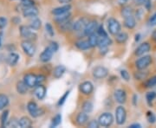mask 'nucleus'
Masks as SVG:
<instances>
[{
    "label": "nucleus",
    "instance_id": "39",
    "mask_svg": "<svg viewBox=\"0 0 156 128\" xmlns=\"http://www.w3.org/2000/svg\"><path fill=\"white\" fill-rule=\"evenodd\" d=\"M45 29H46V32L48 33V35L50 36H54V35H55V32H54V29L52 27V25L50 24V22H47L46 24H45Z\"/></svg>",
    "mask_w": 156,
    "mask_h": 128
},
{
    "label": "nucleus",
    "instance_id": "42",
    "mask_svg": "<svg viewBox=\"0 0 156 128\" xmlns=\"http://www.w3.org/2000/svg\"><path fill=\"white\" fill-rule=\"evenodd\" d=\"M121 76H122V78L124 80V81H128L129 80H130V75H129V74L127 70H125V69H122V70H121Z\"/></svg>",
    "mask_w": 156,
    "mask_h": 128
},
{
    "label": "nucleus",
    "instance_id": "29",
    "mask_svg": "<svg viewBox=\"0 0 156 128\" xmlns=\"http://www.w3.org/2000/svg\"><path fill=\"white\" fill-rule=\"evenodd\" d=\"M70 17H71V14L70 12H67V13H64V14H62V15H59V16H56V21L58 23H62V22H64L69 20L70 19Z\"/></svg>",
    "mask_w": 156,
    "mask_h": 128
},
{
    "label": "nucleus",
    "instance_id": "3",
    "mask_svg": "<svg viewBox=\"0 0 156 128\" xmlns=\"http://www.w3.org/2000/svg\"><path fill=\"white\" fill-rule=\"evenodd\" d=\"M127 119V112L122 106H117L115 109V120L119 126H122L126 122Z\"/></svg>",
    "mask_w": 156,
    "mask_h": 128
},
{
    "label": "nucleus",
    "instance_id": "50",
    "mask_svg": "<svg viewBox=\"0 0 156 128\" xmlns=\"http://www.w3.org/2000/svg\"><path fill=\"white\" fill-rule=\"evenodd\" d=\"M44 80H45V77L44 76V75H42V74H39V75H37V81H38V85L42 84V82H43V81H44Z\"/></svg>",
    "mask_w": 156,
    "mask_h": 128
},
{
    "label": "nucleus",
    "instance_id": "55",
    "mask_svg": "<svg viewBox=\"0 0 156 128\" xmlns=\"http://www.w3.org/2000/svg\"><path fill=\"white\" fill-rule=\"evenodd\" d=\"M127 1H128V0H119V2H120V3H122V4H125Z\"/></svg>",
    "mask_w": 156,
    "mask_h": 128
},
{
    "label": "nucleus",
    "instance_id": "23",
    "mask_svg": "<svg viewBox=\"0 0 156 128\" xmlns=\"http://www.w3.org/2000/svg\"><path fill=\"white\" fill-rule=\"evenodd\" d=\"M76 46L80 50H88L91 48L89 40H80L76 43Z\"/></svg>",
    "mask_w": 156,
    "mask_h": 128
},
{
    "label": "nucleus",
    "instance_id": "7",
    "mask_svg": "<svg viewBox=\"0 0 156 128\" xmlns=\"http://www.w3.org/2000/svg\"><path fill=\"white\" fill-rule=\"evenodd\" d=\"M27 109H28L30 114L34 118L38 117L41 114H43V112H44V110L41 108H38L37 105L34 101L29 102L28 105H27Z\"/></svg>",
    "mask_w": 156,
    "mask_h": 128
},
{
    "label": "nucleus",
    "instance_id": "13",
    "mask_svg": "<svg viewBox=\"0 0 156 128\" xmlns=\"http://www.w3.org/2000/svg\"><path fill=\"white\" fill-rule=\"evenodd\" d=\"M97 26H98V24H97L96 21H90V22H89L88 24L86 25L85 29H84V35L87 36H89L90 35L95 33V30H97V29H98Z\"/></svg>",
    "mask_w": 156,
    "mask_h": 128
},
{
    "label": "nucleus",
    "instance_id": "14",
    "mask_svg": "<svg viewBox=\"0 0 156 128\" xmlns=\"http://www.w3.org/2000/svg\"><path fill=\"white\" fill-rule=\"evenodd\" d=\"M151 49V46L150 44L148 43H142L141 44H140L138 46V48L135 50V55L137 56H143V55H145L146 53H147V52H149V50Z\"/></svg>",
    "mask_w": 156,
    "mask_h": 128
},
{
    "label": "nucleus",
    "instance_id": "11",
    "mask_svg": "<svg viewBox=\"0 0 156 128\" xmlns=\"http://www.w3.org/2000/svg\"><path fill=\"white\" fill-rule=\"evenodd\" d=\"M23 81L30 88H34L36 86H38L37 75H35V74H26L24 76V78H23Z\"/></svg>",
    "mask_w": 156,
    "mask_h": 128
},
{
    "label": "nucleus",
    "instance_id": "53",
    "mask_svg": "<svg viewBox=\"0 0 156 128\" xmlns=\"http://www.w3.org/2000/svg\"><path fill=\"white\" fill-rule=\"evenodd\" d=\"M147 0H136V4H138V5H143V4H145V2Z\"/></svg>",
    "mask_w": 156,
    "mask_h": 128
},
{
    "label": "nucleus",
    "instance_id": "33",
    "mask_svg": "<svg viewBox=\"0 0 156 128\" xmlns=\"http://www.w3.org/2000/svg\"><path fill=\"white\" fill-rule=\"evenodd\" d=\"M83 110L85 112H87V113H89V112H91L92 110H93V103L91 102V101H89V100H87V101H85L83 104Z\"/></svg>",
    "mask_w": 156,
    "mask_h": 128
},
{
    "label": "nucleus",
    "instance_id": "51",
    "mask_svg": "<svg viewBox=\"0 0 156 128\" xmlns=\"http://www.w3.org/2000/svg\"><path fill=\"white\" fill-rule=\"evenodd\" d=\"M129 127L130 128H140L141 127V126H140V124H133V125H130V126H129Z\"/></svg>",
    "mask_w": 156,
    "mask_h": 128
},
{
    "label": "nucleus",
    "instance_id": "21",
    "mask_svg": "<svg viewBox=\"0 0 156 128\" xmlns=\"http://www.w3.org/2000/svg\"><path fill=\"white\" fill-rule=\"evenodd\" d=\"M65 71H66V67L62 65H58L53 70V76L56 79L61 78L62 76L64 74Z\"/></svg>",
    "mask_w": 156,
    "mask_h": 128
},
{
    "label": "nucleus",
    "instance_id": "25",
    "mask_svg": "<svg viewBox=\"0 0 156 128\" xmlns=\"http://www.w3.org/2000/svg\"><path fill=\"white\" fill-rule=\"evenodd\" d=\"M17 93L20 94V95H24V94L27 93V91H28V86H27V84L24 82V81H18L17 82Z\"/></svg>",
    "mask_w": 156,
    "mask_h": 128
},
{
    "label": "nucleus",
    "instance_id": "36",
    "mask_svg": "<svg viewBox=\"0 0 156 128\" xmlns=\"http://www.w3.org/2000/svg\"><path fill=\"white\" fill-rule=\"evenodd\" d=\"M122 15L123 17H128L130 15H133V10L131 7H124L122 10Z\"/></svg>",
    "mask_w": 156,
    "mask_h": 128
},
{
    "label": "nucleus",
    "instance_id": "18",
    "mask_svg": "<svg viewBox=\"0 0 156 128\" xmlns=\"http://www.w3.org/2000/svg\"><path fill=\"white\" fill-rule=\"evenodd\" d=\"M70 9H71V5L68 4V5L61 6V7L55 8V9L52 11V13H53L55 16H59V15H62V14H64V13L69 12Z\"/></svg>",
    "mask_w": 156,
    "mask_h": 128
},
{
    "label": "nucleus",
    "instance_id": "54",
    "mask_svg": "<svg viewBox=\"0 0 156 128\" xmlns=\"http://www.w3.org/2000/svg\"><path fill=\"white\" fill-rule=\"evenodd\" d=\"M152 38H153L154 41H155L156 42V30H154V31L153 32V34H152Z\"/></svg>",
    "mask_w": 156,
    "mask_h": 128
},
{
    "label": "nucleus",
    "instance_id": "48",
    "mask_svg": "<svg viewBox=\"0 0 156 128\" xmlns=\"http://www.w3.org/2000/svg\"><path fill=\"white\" fill-rule=\"evenodd\" d=\"M149 25L151 26H154L156 25V13H154L152 17H150V19H149Z\"/></svg>",
    "mask_w": 156,
    "mask_h": 128
},
{
    "label": "nucleus",
    "instance_id": "38",
    "mask_svg": "<svg viewBox=\"0 0 156 128\" xmlns=\"http://www.w3.org/2000/svg\"><path fill=\"white\" fill-rule=\"evenodd\" d=\"M146 88H154L156 86V76H153L148 79L145 83Z\"/></svg>",
    "mask_w": 156,
    "mask_h": 128
},
{
    "label": "nucleus",
    "instance_id": "12",
    "mask_svg": "<svg viewBox=\"0 0 156 128\" xmlns=\"http://www.w3.org/2000/svg\"><path fill=\"white\" fill-rule=\"evenodd\" d=\"M115 100L119 104H124L127 100V95L126 92L122 89H116L114 94Z\"/></svg>",
    "mask_w": 156,
    "mask_h": 128
},
{
    "label": "nucleus",
    "instance_id": "35",
    "mask_svg": "<svg viewBox=\"0 0 156 128\" xmlns=\"http://www.w3.org/2000/svg\"><path fill=\"white\" fill-rule=\"evenodd\" d=\"M9 111H5L1 115V126H5L7 125V119H8Z\"/></svg>",
    "mask_w": 156,
    "mask_h": 128
},
{
    "label": "nucleus",
    "instance_id": "52",
    "mask_svg": "<svg viewBox=\"0 0 156 128\" xmlns=\"http://www.w3.org/2000/svg\"><path fill=\"white\" fill-rule=\"evenodd\" d=\"M70 1H71V0H58V2H59V3H61V4H64V5H68Z\"/></svg>",
    "mask_w": 156,
    "mask_h": 128
},
{
    "label": "nucleus",
    "instance_id": "49",
    "mask_svg": "<svg viewBox=\"0 0 156 128\" xmlns=\"http://www.w3.org/2000/svg\"><path fill=\"white\" fill-rule=\"evenodd\" d=\"M6 22H7V20L5 17H0V29H3L4 27H5Z\"/></svg>",
    "mask_w": 156,
    "mask_h": 128
},
{
    "label": "nucleus",
    "instance_id": "5",
    "mask_svg": "<svg viewBox=\"0 0 156 128\" xmlns=\"http://www.w3.org/2000/svg\"><path fill=\"white\" fill-rule=\"evenodd\" d=\"M152 63V56H144L139 58L137 61H135V66L138 69H142L144 70L145 68L148 67Z\"/></svg>",
    "mask_w": 156,
    "mask_h": 128
},
{
    "label": "nucleus",
    "instance_id": "47",
    "mask_svg": "<svg viewBox=\"0 0 156 128\" xmlns=\"http://www.w3.org/2000/svg\"><path fill=\"white\" fill-rule=\"evenodd\" d=\"M9 126H12V127H17L19 126V120H17L15 119H11V121H10V123L8 124Z\"/></svg>",
    "mask_w": 156,
    "mask_h": 128
},
{
    "label": "nucleus",
    "instance_id": "41",
    "mask_svg": "<svg viewBox=\"0 0 156 128\" xmlns=\"http://www.w3.org/2000/svg\"><path fill=\"white\" fill-rule=\"evenodd\" d=\"M156 98V94L154 92H148L147 95H146V99L147 100V102L150 104L151 102L153 101V100H154Z\"/></svg>",
    "mask_w": 156,
    "mask_h": 128
},
{
    "label": "nucleus",
    "instance_id": "19",
    "mask_svg": "<svg viewBox=\"0 0 156 128\" xmlns=\"http://www.w3.org/2000/svg\"><path fill=\"white\" fill-rule=\"evenodd\" d=\"M124 25L126 28L129 29H132L135 27L136 25V21H135V18L133 15H130L128 17H124Z\"/></svg>",
    "mask_w": 156,
    "mask_h": 128
},
{
    "label": "nucleus",
    "instance_id": "45",
    "mask_svg": "<svg viewBox=\"0 0 156 128\" xmlns=\"http://www.w3.org/2000/svg\"><path fill=\"white\" fill-rule=\"evenodd\" d=\"M97 34L99 35V36H108V34L105 31V29H103L102 26H100L97 29Z\"/></svg>",
    "mask_w": 156,
    "mask_h": 128
},
{
    "label": "nucleus",
    "instance_id": "6",
    "mask_svg": "<svg viewBox=\"0 0 156 128\" xmlns=\"http://www.w3.org/2000/svg\"><path fill=\"white\" fill-rule=\"evenodd\" d=\"M112 42L108 36H100L98 42V47L100 49L101 54H105L108 52V46L111 44Z\"/></svg>",
    "mask_w": 156,
    "mask_h": 128
},
{
    "label": "nucleus",
    "instance_id": "24",
    "mask_svg": "<svg viewBox=\"0 0 156 128\" xmlns=\"http://www.w3.org/2000/svg\"><path fill=\"white\" fill-rule=\"evenodd\" d=\"M30 27L34 30L39 29L40 27H41V20L37 17H31V19L30 21Z\"/></svg>",
    "mask_w": 156,
    "mask_h": 128
},
{
    "label": "nucleus",
    "instance_id": "2",
    "mask_svg": "<svg viewBox=\"0 0 156 128\" xmlns=\"http://www.w3.org/2000/svg\"><path fill=\"white\" fill-rule=\"evenodd\" d=\"M98 122L101 126L108 127L111 126L112 123L114 122V116L110 112H103L98 118Z\"/></svg>",
    "mask_w": 156,
    "mask_h": 128
},
{
    "label": "nucleus",
    "instance_id": "31",
    "mask_svg": "<svg viewBox=\"0 0 156 128\" xmlns=\"http://www.w3.org/2000/svg\"><path fill=\"white\" fill-rule=\"evenodd\" d=\"M60 29H62V31H68V30H70L73 29V22L71 20H68L66 22H62L60 23Z\"/></svg>",
    "mask_w": 156,
    "mask_h": 128
},
{
    "label": "nucleus",
    "instance_id": "1",
    "mask_svg": "<svg viewBox=\"0 0 156 128\" xmlns=\"http://www.w3.org/2000/svg\"><path fill=\"white\" fill-rule=\"evenodd\" d=\"M58 50V44L56 43H50V45L45 49L40 55V60L43 62H47L50 61V59L52 58L53 54L56 52Z\"/></svg>",
    "mask_w": 156,
    "mask_h": 128
},
{
    "label": "nucleus",
    "instance_id": "30",
    "mask_svg": "<svg viewBox=\"0 0 156 128\" xmlns=\"http://www.w3.org/2000/svg\"><path fill=\"white\" fill-rule=\"evenodd\" d=\"M31 126V120L27 117H22L19 119V126L22 128H29Z\"/></svg>",
    "mask_w": 156,
    "mask_h": 128
},
{
    "label": "nucleus",
    "instance_id": "44",
    "mask_svg": "<svg viewBox=\"0 0 156 128\" xmlns=\"http://www.w3.org/2000/svg\"><path fill=\"white\" fill-rule=\"evenodd\" d=\"M88 126L89 128H98L100 126V124L98 122V120H91L90 122L89 123V125H88Z\"/></svg>",
    "mask_w": 156,
    "mask_h": 128
},
{
    "label": "nucleus",
    "instance_id": "10",
    "mask_svg": "<svg viewBox=\"0 0 156 128\" xmlns=\"http://www.w3.org/2000/svg\"><path fill=\"white\" fill-rule=\"evenodd\" d=\"M89 22V20L85 17H82L80 19H78L76 22H74L73 24V30L74 31H82V30H84V29L86 27V25L88 24Z\"/></svg>",
    "mask_w": 156,
    "mask_h": 128
},
{
    "label": "nucleus",
    "instance_id": "28",
    "mask_svg": "<svg viewBox=\"0 0 156 128\" xmlns=\"http://www.w3.org/2000/svg\"><path fill=\"white\" fill-rule=\"evenodd\" d=\"M18 60H19V56L17 54H16V53H11V54H10V56H8V58H7L8 63L10 65H11V66L16 65Z\"/></svg>",
    "mask_w": 156,
    "mask_h": 128
},
{
    "label": "nucleus",
    "instance_id": "22",
    "mask_svg": "<svg viewBox=\"0 0 156 128\" xmlns=\"http://www.w3.org/2000/svg\"><path fill=\"white\" fill-rule=\"evenodd\" d=\"M35 95L38 100H43L45 97V95H46V88H45L44 86H43L41 84L38 85L37 88L35 90Z\"/></svg>",
    "mask_w": 156,
    "mask_h": 128
},
{
    "label": "nucleus",
    "instance_id": "43",
    "mask_svg": "<svg viewBox=\"0 0 156 128\" xmlns=\"http://www.w3.org/2000/svg\"><path fill=\"white\" fill-rule=\"evenodd\" d=\"M147 120L149 123H154L156 121V117L155 115L154 114V112H147Z\"/></svg>",
    "mask_w": 156,
    "mask_h": 128
},
{
    "label": "nucleus",
    "instance_id": "40",
    "mask_svg": "<svg viewBox=\"0 0 156 128\" xmlns=\"http://www.w3.org/2000/svg\"><path fill=\"white\" fill-rule=\"evenodd\" d=\"M69 93H70V91H69H69H66V92L64 93V95H62L61 98H60V100H58V103H57V105H58V106H62V104H63V103L66 101L68 96L69 95Z\"/></svg>",
    "mask_w": 156,
    "mask_h": 128
},
{
    "label": "nucleus",
    "instance_id": "20",
    "mask_svg": "<svg viewBox=\"0 0 156 128\" xmlns=\"http://www.w3.org/2000/svg\"><path fill=\"white\" fill-rule=\"evenodd\" d=\"M89 120V116L87 114V112H79L76 116V123L79 126H83Z\"/></svg>",
    "mask_w": 156,
    "mask_h": 128
},
{
    "label": "nucleus",
    "instance_id": "34",
    "mask_svg": "<svg viewBox=\"0 0 156 128\" xmlns=\"http://www.w3.org/2000/svg\"><path fill=\"white\" fill-rule=\"evenodd\" d=\"M61 120H62L61 114H56V116L53 118V119H52V122H51V125H50V127H55V126H57L61 123Z\"/></svg>",
    "mask_w": 156,
    "mask_h": 128
},
{
    "label": "nucleus",
    "instance_id": "16",
    "mask_svg": "<svg viewBox=\"0 0 156 128\" xmlns=\"http://www.w3.org/2000/svg\"><path fill=\"white\" fill-rule=\"evenodd\" d=\"M20 34L23 37L26 38V39H32V38H36L37 35L34 34L30 29L27 27V26H21L20 27Z\"/></svg>",
    "mask_w": 156,
    "mask_h": 128
},
{
    "label": "nucleus",
    "instance_id": "8",
    "mask_svg": "<svg viewBox=\"0 0 156 128\" xmlns=\"http://www.w3.org/2000/svg\"><path fill=\"white\" fill-rule=\"evenodd\" d=\"M92 74L95 79H103L108 74V70L103 66H97L93 69Z\"/></svg>",
    "mask_w": 156,
    "mask_h": 128
},
{
    "label": "nucleus",
    "instance_id": "46",
    "mask_svg": "<svg viewBox=\"0 0 156 128\" xmlns=\"http://www.w3.org/2000/svg\"><path fill=\"white\" fill-rule=\"evenodd\" d=\"M22 5L24 6V8L30 7V6L34 5V2L33 1H31V0H23Z\"/></svg>",
    "mask_w": 156,
    "mask_h": 128
},
{
    "label": "nucleus",
    "instance_id": "26",
    "mask_svg": "<svg viewBox=\"0 0 156 128\" xmlns=\"http://www.w3.org/2000/svg\"><path fill=\"white\" fill-rule=\"evenodd\" d=\"M128 35L126 32H119V33L115 35V41L119 44H122L126 43V41L128 40Z\"/></svg>",
    "mask_w": 156,
    "mask_h": 128
},
{
    "label": "nucleus",
    "instance_id": "4",
    "mask_svg": "<svg viewBox=\"0 0 156 128\" xmlns=\"http://www.w3.org/2000/svg\"><path fill=\"white\" fill-rule=\"evenodd\" d=\"M108 29L109 33L115 36L119 32H121V24L116 19L109 18L108 21Z\"/></svg>",
    "mask_w": 156,
    "mask_h": 128
},
{
    "label": "nucleus",
    "instance_id": "32",
    "mask_svg": "<svg viewBox=\"0 0 156 128\" xmlns=\"http://www.w3.org/2000/svg\"><path fill=\"white\" fill-rule=\"evenodd\" d=\"M9 104V99L5 95H0V111L4 110Z\"/></svg>",
    "mask_w": 156,
    "mask_h": 128
},
{
    "label": "nucleus",
    "instance_id": "27",
    "mask_svg": "<svg viewBox=\"0 0 156 128\" xmlns=\"http://www.w3.org/2000/svg\"><path fill=\"white\" fill-rule=\"evenodd\" d=\"M99 35L98 34H92L89 36V44L91 46V48H94L95 46H98V42H99Z\"/></svg>",
    "mask_w": 156,
    "mask_h": 128
},
{
    "label": "nucleus",
    "instance_id": "37",
    "mask_svg": "<svg viewBox=\"0 0 156 128\" xmlns=\"http://www.w3.org/2000/svg\"><path fill=\"white\" fill-rule=\"evenodd\" d=\"M147 73L144 74V71H142V69H139V71H136L134 74V78L136 80H142L147 77Z\"/></svg>",
    "mask_w": 156,
    "mask_h": 128
},
{
    "label": "nucleus",
    "instance_id": "17",
    "mask_svg": "<svg viewBox=\"0 0 156 128\" xmlns=\"http://www.w3.org/2000/svg\"><path fill=\"white\" fill-rule=\"evenodd\" d=\"M23 14V16L25 17H37V14H38V10L36 7H34V6H30V7L24 8Z\"/></svg>",
    "mask_w": 156,
    "mask_h": 128
},
{
    "label": "nucleus",
    "instance_id": "9",
    "mask_svg": "<svg viewBox=\"0 0 156 128\" xmlns=\"http://www.w3.org/2000/svg\"><path fill=\"white\" fill-rule=\"evenodd\" d=\"M22 49L24 51V53L29 56H33L36 52V48L32 44V43H30V41H23L22 43Z\"/></svg>",
    "mask_w": 156,
    "mask_h": 128
},
{
    "label": "nucleus",
    "instance_id": "15",
    "mask_svg": "<svg viewBox=\"0 0 156 128\" xmlns=\"http://www.w3.org/2000/svg\"><path fill=\"white\" fill-rule=\"evenodd\" d=\"M94 90V86L90 81H84L82 84H80V91L83 95H90Z\"/></svg>",
    "mask_w": 156,
    "mask_h": 128
}]
</instances>
